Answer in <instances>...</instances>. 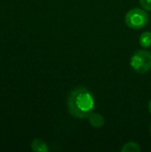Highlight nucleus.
I'll return each instance as SVG.
<instances>
[{"label": "nucleus", "mask_w": 151, "mask_h": 152, "mask_svg": "<svg viewBox=\"0 0 151 152\" xmlns=\"http://www.w3.org/2000/svg\"><path fill=\"white\" fill-rule=\"evenodd\" d=\"M140 4L144 10L151 12V0H140Z\"/></svg>", "instance_id": "obj_8"}, {"label": "nucleus", "mask_w": 151, "mask_h": 152, "mask_svg": "<svg viewBox=\"0 0 151 152\" xmlns=\"http://www.w3.org/2000/svg\"><path fill=\"white\" fill-rule=\"evenodd\" d=\"M31 149L36 152H48L49 148L44 141L39 138H36L31 142Z\"/></svg>", "instance_id": "obj_5"}, {"label": "nucleus", "mask_w": 151, "mask_h": 152, "mask_svg": "<svg viewBox=\"0 0 151 152\" xmlns=\"http://www.w3.org/2000/svg\"><path fill=\"white\" fill-rule=\"evenodd\" d=\"M122 152H140L141 151V148L139 146L138 143L134 142H129L127 143H125L123 148L121 149Z\"/></svg>", "instance_id": "obj_7"}, {"label": "nucleus", "mask_w": 151, "mask_h": 152, "mask_svg": "<svg viewBox=\"0 0 151 152\" xmlns=\"http://www.w3.org/2000/svg\"><path fill=\"white\" fill-rule=\"evenodd\" d=\"M150 135H151V126H150Z\"/></svg>", "instance_id": "obj_10"}, {"label": "nucleus", "mask_w": 151, "mask_h": 152, "mask_svg": "<svg viewBox=\"0 0 151 152\" xmlns=\"http://www.w3.org/2000/svg\"><path fill=\"white\" fill-rule=\"evenodd\" d=\"M130 65L133 70L140 74L150 71L151 69V53L144 50L135 52L131 58Z\"/></svg>", "instance_id": "obj_2"}, {"label": "nucleus", "mask_w": 151, "mask_h": 152, "mask_svg": "<svg viewBox=\"0 0 151 152\" xmlns=\"http://www.w3.org/2000/svg\"><path fill=\"white\" fill-rule=\"evenodd\" d=\"M88 120L90 125L93 127L95 128H101L104 126L105 124V120L104 118L102 117V115L99 114V113H92L89 117H88Z\"/></svg>", "instance_id": "obj_4"}, {"label": "nucleus", "mask_w": 151, "mask_h": 152, "mask_svg": "<svg viewBox=\"0 0 151 152\" xmlns=\"http://www.w3.org/2000/svg\"><path fill=\"white\" fill-rule=\"evenodd\" d=\"M125 20L129 28L133 29H140L147 25L149 21V16L144 10L140 8H133L125 14Z\"/></svg>", "instance_id": "obj_3"}, {"label": "nucleus", "mask_w": 151, "mask_h": 152, "mask_svg": "<svg viewBox=\"0 0 151 152\" xmlns=\"http://www.w3.org/2000/svg\"><path fill=\"white\" fill-rule=\"evenodd\" d=\"M148 109H149V111H150V113L151 114V100L150 101V102H149V106H148Z\"/></svg>", "instance_id": "obj_9"}, {"label": "nucleus", "mask_w": 151, "mask_h": 152, "mask_svg": "<svg viewBox=\"0 0 151 152\" xmlns=\"http://www.w3.org/2000/svg\"><path fill=\"white\" fill-rule=\"evenodd\" d=\"M69 113L76 118H88L94 109L93 94L85 87H77L71 91L67 102Z\"/></svg>", "instance_id": "obj_1"}, {"label": "nucleus", "mask_w": 151, "mask_h": 152, "mask_svg": "<svg viewBox=\"0 0 151 152\" xmlns=\"http://www.w3.org/2000/svg\"><path fill=\"white\" fill-rule=\"evenodd\" d=\"M140 45L143 48H150L151 47V32L146 31L143 32L140 37Z\"/></svg>", "instance_id": "obj_6"}]
</instances>
